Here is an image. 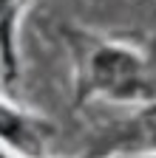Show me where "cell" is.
<instances>
[{
    "label": "cell",
    "mask_w": 156,
    "mask_h": 158,
    "mask_svg": "<svg viewBox=\"0 0 156 158\" xmlns=\"http://www.w3.org/2000/svg\"><path fill=\"white\" fill-rule=\"evenodd\" d=\"M114 147L122 150H139V147H156V107H148L122 130V135L114 141Z\"/></svg>",
    "instance_id": "3"
},
{
    "label": "cell",
    "mask_w": 156,
    "mask_h": 158,
    "mask_svg": "<svg viewBox=\"0 0 156 158\" xmlns=\"http://www.w3.org/2000/svg\"><path fill=\"white\" fill-rule=\"evenodd\" d=\"M0 135L11 141L14 147H20L26 152H40L43 141H46V133L40 122H29L26 116L14 113L9 107L0 105Z\"/></svg>",
    "instance_id": "2"
},
{
    "label": "cell",
    "mask_w": 156,
    "mask_h": 158,
    "mask_svg": "<svg viewBox=\"0 0 156 158\" xmlns=\"http://www.w3.org/2000/svg\"><path fill=\"white\" fill-rule=\"evenodd\" d=\"M88 88L102 90L108 96H119V99L142 96L148 90L145 65L131 51H125V48L102 45L100 51L91 56V65H88Z\"/></svg>",
    "instance_id": "1"
}]
</instances>
